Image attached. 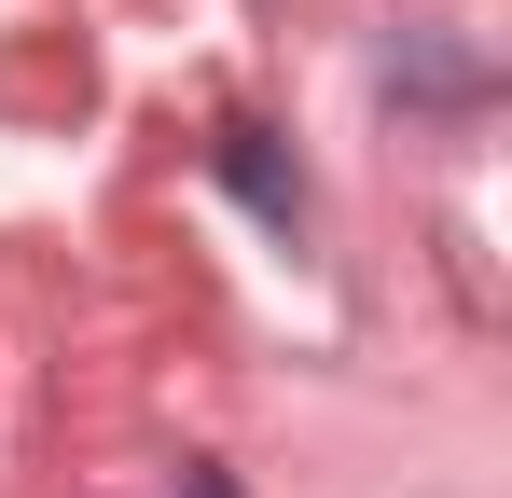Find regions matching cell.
Masks as SVG:
<instances>
[{
  "label": "cell",
  "instance_id": "cell-1",
  "mask_svg": "<svg viewBox=\"0 0 512 498\" xmlns=\"http://www.w3.org/2000/svg\"><path fill=\"white\" fill-rule=\"evenodd\" d=\"M180 498H222V485H180Z\"/></svg>",
  "mask_w": 512,
  "mask_h": 498
}]
</instances>
